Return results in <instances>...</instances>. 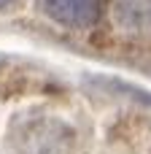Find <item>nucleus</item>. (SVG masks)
Instances as JSON below:
<instances>
[{"mask_svg":"<svg viewBox=\"0 0 151 154\" xmlns=\"http://www.w3.org/2000/svg\"><path fill=\"white\" fill-rule=\"evenodd\" d=\"M14 3H16V0H0V11H3V8H8V5H14Z\"/></svg>","mask_w":151,"mask_h":154,"instance_id":"4","label":"nucleus"},{"mask_svg":"<svg viewBox=\"0 0 151 154\" xmlns=\"http://www.w3.org/2000/svg\"><path fill=\"white\" fill-rule=\"evenodd\" d=\"M41 11L65 27H89L97 22L100 0H38Z\"/></svg>","mask_w":151,"mask_h":154,"instance_id":"2","label":"nucleus"},{"mask_svg":"<svg viewBox=\"0 0 151 154\" xmlns=\"http://www.w3.org/2000/svg\"><path fill=\"white\" fill-rule=\"evenodd\" d=\"M8 143L16 154H73L76 130L59 116L24 111L8 125Z\"/></svg>","mask_w":151,"mask_h":154,"instance_id":"1","label":"nucleus"},{"mask_svg":"<svg viewBox=\"0 0 151 154\" xmlns=\"http://www.w3.org/2000/svg\"><path fill=\"white\" fill-rule=\"evenodd\" d=\"M116 22L130 32H151V0L116 3Z\"/></svg>","mask_w":151,"mask_h":154,"instance_id":"3","label":"nucleus"}]
</instances>
